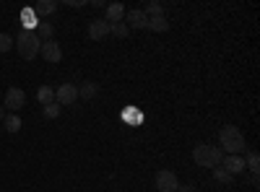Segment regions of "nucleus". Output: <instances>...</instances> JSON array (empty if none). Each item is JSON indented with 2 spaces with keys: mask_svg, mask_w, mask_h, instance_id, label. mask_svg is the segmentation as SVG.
<instances>
[{
  "mask_svg": "<svg viewBox=\"0 0 260 192\" xmlns=\"http://www.w3.org/2000/svg\"><path fill=\"white\" fill-rule=\"evenodd\" d=\"M219 148L224 153H229V156H240V153H245V135H242V130L237 125H224L221 127V133H219Z\"/></svg>",
  "mask_w": 260,
  "mask_h": 192,
  "instance_id": "1",
  "label": "nucleus"
},
{
  "mask_svg": "<svg viewBox=\"0 0 260 192\" xmlns=\"http://www.w3.org/2000/svg\"><path fill=\"white\" fill-rule=\"evenodd\" d=\"M192 161L195 166H203V169H216L221 166L224 161V151L219 145H211V143H201L192 148Z\"/></svg>",
  "mask_w": 260,
  "mask_h": 192,
  "instance_id": "2",
  "label": "nucleus"
},
{
  "mask_svg": "<svg viewBox=\"0 0 260 192\" xmlns=\"http://www.w3.org/2000/svg\"><path fill=\"white\" fill-rule=\"evenodd\" d=\"M13 45H16V52L24 57V60H34L39 55L42 42H39V36L31 29H24V31H18V36L13 39Z\"/></svg>",
  "mask_w": 260,
  "mask_h": 192,
  "instance_id": "3",
  "label": "nucleus"
},
{
  "mask_svg": "<svg viewBox=\"0 0 260 192\" xmlns=\"http://www.w3.org/2000/svg\"><path fill=\"white\" fill-rule=\"evenodd\" d=\"M3 106H6V112H11V114H18V112L26 106V94H24V89H16V86H11V89L6 91Z\"/></svg>",
  "mask_w": 260,
  "mask_h": 192,
  "instance_id": "4",
  "label": "nucleus"
},
{
  "mask_svg": "<svg viewBox=\"0 0 260 192\" xmlns=\"http://www.w3.org/2000/svg\"><path fill=\"white\" fill-rule=\"evenodd\" d=\"M55 101L62 106V104H76L78 101V86L76 83H62V86L55 89Z\"/></svg>",
  "mask_w": 260,
  "mask_h": 192,
  "instance_id": "5",
  "label": "nucleus"
},
{
  "mask_svg": "<svg viewBox=\"0 0 260 192\" xmlns=\"http://www.w3.org/2000/svg\"><path fill=\"white\" fill-rule=\"evenodd\" d=\"M180 182L175 177V172H159L156 174V189L159 192H177Z\"/></svg>",
  "mask_w": 260,
  "mask_h": 192,
  "instance_id": "6",
  "label": "nucleus"
},
{
  "mask_svg": "<svg viewBox=\"0 0 260 192\" xmlns=\"http://www.w3.org/2000/svg\"><path fill=\"white\" fill-rule=\"evenodd\" d=\"M39 55L45 57L47 62H60L62 60V50H60V45L57 42H42V47H39Z\"/></svg>",
  "mask_w": 260,
  "mask_h": 192,
  "instance_id": "7",
  "label": "nucleus"
},
{
  "mask_svg": "<svg viewBox=\"0 0 260 192\" xmlns=\"http://www.w3.org/2000/svg\"><path fill=\"white\" fill-rule=\"evenodd\" d=\"M125 21H127V29H146L148 26V16L141 8L125 11Z\"/></svg>",
  "mask_w": 260,
  "mask_h": 192,
  "instance_id": "8",
  "label": "nucleus"
},
{
  "mask_svg": "<svg viewBox=\"0 0 260 192\" xmlns=\"http://www.w3.org/2000/svg\"><path fill=\"white\" fill-rule=\"evenodd\" d=\"M104 11H107V24H122L125 21V6L122 3H110V6H104Z\"/></svg>",
  "mask_w": 260,
  "mask_h": 192,
  "instance_id": "9",
  "label": "nucleus"
},
{
  "mask_svg": "<svg viewBox=\"0 0 260 192\" xmlns=\"http://www.w3.org/2000/svg\"><path fill=\"white\" fill-rule=\"evenodd\" d=\"M221 164H224L221 169H226L232 177H237V174H242V172H245V159H242V156H224Z\"/></svg>",
  "mask_w": 260,
  "mask_h": 192,
  "instance_id": "10",
  "label": "nucleus"
},
{
  "mask_svg": "<svg viewBox=\"0 0 260 192\" xmlns=\"http://www.w3.org/2000/svg\"><path fill=\"white\" fill-rule=\"evenodd\" d=\"M89 36L94 39V42H102L104 36H110V24H107V21H91L89 24Z\"/></svg>",
  "mask_w": 260,
  "mask_h": 192,
  "instance_id": "11",
  "label": "nucleus"
},
{
  "mask_svg": "<svg viewBox=\"0 0 260 192\" xmlns=\"http://www.w3.org/2000/svg\"><path fill=\"white\" fill-rule=\"evenodd\" d=\"M96 94H99V83H94V81H83L78 86V99H83V101H91Z\"/></svg>",
  "mask_w": 260,
  "mask_h": 192,
  "instance_id": "12",
  "label": "nucleus"
},
{
  "mask_svg": "<svg viewBox=\"0 0 260 192\" xmlns=\"http://www.w3.org/2000/svg\"><path fill=\"white\" fill-rule=\"evenodd\" d=\"M31 11H34V16H50V13L57 11V3L55 0H37Z\"/></svg>",
  "mask_w": 260,
  "mask_h": 192,
  "instance_id": "13",
  "label": "nucleus"
},
{
  "mask_svg": "<svg viewBox=\"0 0 260 192\" xmlns=\"http://www.w3.org/2000/svg\"><path fill=\"white\" fill-rule=\"evenodd\" d=\"M146 29H151V31L161 34V31H167V29H169V21H167V16H151Z\"/></svg>",
  "mask_w": 260,
  "mask_h": 192,
  "instance_id": "14",
  "label": "nucleus"
},
{
  "mask_svg": "<svg viewBox=\"0 0 260 192\" xmlns=\"http://www.w3.org/2000/svg\"><path fill=\"white\" fill-rule=\"evenodd\" d=\"M37 36H39V42H50L52 36H55V26L52 24H47V21H39V26H37V31H34Z\"/></svg>",
  "mask_w": 260,
  "mask_h": 192,
  "instance_id": "15",
  "label": "nucleus"
},
{
  "mask_svg": "<svg viewBox=\"0 0 260 192\" xmlns=\"http://www.w3.org/2000/svg\"><path fill=\"white\" fill-rule=\"evenodd\" d=\"M122 120H125L130 127H136V125H141V122H143V114H141L138 109H133V106H127V109L122 112Z\"/></svg>",
  "mask_w": 260,
  "mask_h": 192,
  "instance_id": "16",
  "label": "nucleus"
},
{
  "mask_svg": "<svg viewBox=\"0 0 260 192\" xmlns=\"http://www.w3.org/2000/svg\"><path fill=\"white\" fill-rule=\"evenodd\" d=\"M37 99H39V104H45V106L52 104V101H55V89H52V86H42V89L37 91Z\"/></svg>",
  "mask_w": 260,
  "mask_h": 192,
  "instance_id": "17",
  "label": "nucleus"
},
{
  "mask_svg": "<svg viewBox=\"0 0 260 192\" xmlns=\"http://www.w3.org/2000/svg\"><path fill=\"white\" fill-rule=\"evenodd\" d=\"M245 169H250V174H260V156H257V151H250L247 153Z\"/></svg>",
  "mask_w": 260,
  "mask_h": 192,
  "instance_id": "18",
  "label": "nucleus"
},
{
  "mask_svg": "<svg viewBox=\"0 0 260 192\" xmlns=\"http://www.w3.org/2000/svg\"><path fill=\"white\" fill-rule=\"evenodd\" d=\"M211 172H213V179H216V182H221V184H232V182H234V177L226 172V169H221V166L211 169Z\"/></svg>",
  "mask_w": 260,
  "mask_h": 192,
  "instance_id": "19",
  "label": "nucleus"
},
{
  "mask_svg": "<svg viewBox=\"0 0 260 192\" xmlns=\"http://www.w3.org/2000/svg\"><path fill=\"white\" fill-rule=\"evenodd\" d=\"M3 125H6L8 133H18V130H21V117H18V114H6Z\"/></svg>",
  "mask_w": 260,
  "mask_h": 192,
  "instance_id": "20",
  "label": "nucleus"
},
{
  "mask_svg": "<svg viewBox=\"0 0 260 192\" xmlns=\"http://www.w3.org/2000/svg\"><path fill=\"white\" fill-rule=\"evenodd\" d=\"M143 13L151 18V16H164V6L159 3V0H151V3L143 8Z\"/></svg>",
  "mask_w": 260,
  "mask_h": 192,
  "instance_id": "21",
  "label": "nucleus"
},
{
  "mask_svg": "<svg viewBox=\"0 0 260 192\" xmlns=\"http://www.w3.org/2000/svg\"><path fill=\"white\" fill-rule=\"evenodd\" d=\"M110 34H115L117 39H125V36L130 34V29H127L125 21H122V24H110Z\"/></svg>",
  "mask_w": 260,
  "mask_h": 192,
  "instance_id": "22",
  "label": "nucleus"
},
{
  "mask_svg": "<svg viewBox=\"0 0 260 192\" xmlns=\"http://www.w3.org/2000/svg\"><path fill=\"white\" fill-rule=\"evenodd\" d=\"M60 109H62V106H60L57 101L47 104V106H45V120H57V117H60Z\"/></svg>",
  "mask_w": 260,
  "mask_h": 192,
  "instance_id": "23",
  "label": "nucleus"
},
{
  "mask_svg": "<svg viewBox=\"0 0 260 192\" xmlns=\"http://www.w3.org/2000/svg\"><path fill=\"white\" fill-rule=\"evenodd\" d=\"M13 50V36L0 31V52H11Z\"/></svg>",
  "mask_w": 260,
  "mask_h": 192,
  "instance_id": "24",
  "label": "nucleus"
},
{
  "mask_svg": "<svg viewBox=\"0 0 260 192\" xmlns=\"http://www.w3.org/2000/svg\"><path fill=\"white\" fill-rule=\"evenodd\" d=\"M257 182H260V174H250V184L257 187Z\"/></svg>",
  "mask_w": 260,
  "mask_h": 192,
  "instance_id": "25",
  "label": "nucleus"
},
{
  "mask_svg": "<svg viewBox=\"0 0 260 192\" xmlns=\"http://www.w3.org/2000/svg\"><path fill=\"white\" fill-rule=\"evenodd\" d=\"M177 192H195L192 184H185V187H177Z\"/></svg>",
  "mask_w": 260,
  "mask_h": 192,
  "instance_id": "26",
  "label": "nucleus"
},
{
  "mask_svg": "<svg viewBox=\"0 0 260 192\" xmlns=\"http://www.w3.org/2000/svg\"><path fill=\"white\" fill-rule=\"evenodd\" d=\"M0 120H6V106H0Z\"/></svg>",
  "mask_w": 260,
  "mask_h": 192,
  "instance_id": "27",
  "label": "nucleus"
}]
</instances>
